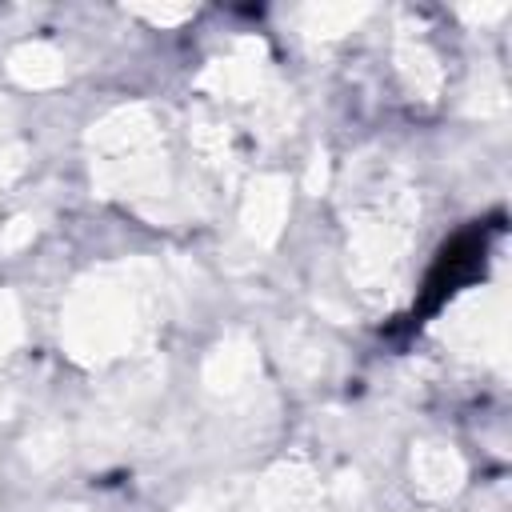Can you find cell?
Masks as SVG:
<instances>
[{
	"label": "cell",
	"instance_id": "obj_1",
	"mask_svg": "<svg viewBox=\"0 0 512 512\" xmlns=\"http://www.w3.org/2000/svg\"><path fill=\"white\" fill-rule=\"evenodd\" d=\"M496 228H500V224H472V228H464L460 236H452V240L440 248L436 264H432V272H428V280H424V300H420V308H416L412 316H424V312L440 308L460 284H468L472 276H480L484 256H488V236H492Z\"/></svg>",
	"mask_w": 512,
	"mask_h": 512
}]
</instances>
